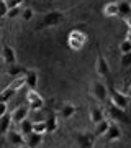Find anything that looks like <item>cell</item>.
<instances>
[{
  "label": "cell",
  "instance_id": "cell-22",
  "mask_svg": "<svg viewBox=\"0 0 131 148\" xmlns=\"http://www.w3.org/2000/svg\"><path fill=\"white\" fill-rule=\"evenodd\" d=\"M18 125H20V133L23 135V137L33 132V122H30L28 119H23Z\"/></svg>",
  "mask_w": 131,
  "mask_h": 148
},
{
  "label": "cell",
  "instance_id": "cell-4",
  "mask_svg": "<svg viewBox=\"0 0 131 148\" xmlns=\"http://www.w3.org/2000/svg\"><path fill=\"white\" fill-rule=\"evenodd\" d=\"M26 102H28V107L30 110H41L44 107V99H43L39 92H36V89H30L26 92Z\"/></svg>",
  "mask_w": 131,
  "mask_h": 148
},
{
  "label": "cell",
  "instance_id": "cell-32",
  "mask_svg": "<svg viewBox=\"0 0 131 148\" xmlns=\"http://www.w3.org/2000/svg\"><path fill=\"white\" fill-rule=\"evenodd\" d=\"M18 148H28V147H26L25 143H23V145H20V147H18Z\"/></svg>",
  "mask_w": 131,
  "mask_h": 148
},
{
  "label": "cell",
  "instance_id": "cell-28",
  "mask_svg": "<svg viewBox=\"0 0 131 148\" xmlns=\"http://www.w3.org/2000/svg\"><path fill=\"white\" fill-rule=\"evenodd\" d=\"M120 64L123 66V68H128L131 64V53H125V54H121V58H120Z\"/></svg>",
  "mask_w": 131,
  "mask_h": 148
},
{
  "label": "cell",
  "instance_id": "cell-21",
  "mask_svg": "<svg viewBox=\"0 0 131 148\" xmlns=\"http://www.w3.org/2000/svg\"><path fill=\"white\" fill-rule=\"evenodd\" d=\"M7 137H8V142L13 143V145H23V135L20 132H15V130H8L7 132Z\"/></svg>",
  "mask_w": 131,
  "mask_h": 148
},
{
  "label": "cell",
  "instance_id": "cell-25",
  "mask_svg": "<svg viewBox=\"0 0 131 148\" xmlns=\"http://www.w3.org/2000/svg\"><path fill=\"white\" fill-rule=\"evenodd\" d=\"M33 132L39 133V135H44V133H46V122H44V120L33 122Z\"/></svg>",
  "mask_w": 131,
  "mask_h": 148
},
{
  "label": "cell",
  "instance_id": "cell-27",
  "mask_svg": "<svg viewBox=\"0 0 131 148\" xmlns=\"http://www.w3.org/2000/svg\"><path fill=\"white\" fill-rule=\"evenodd\" d=\"M20 12H21V7H13V8H8L7 12V18H16V16H20Z\"/></svg>",
  "mask_w": 131,
  "mask_h": 148
},
{
  "label": "cell",
  "instance_id": "cell-1",
  "mask_svg": "<svg viewBox=\"0 0 131 148\" xmlns=\"http://www.w3.org/2000/svg\"><path fill=\"white\" fill-rule=\"evenodd\" d=\"M85 43H87V33L82 28L71 30V33H69V36H67V45L72 51H80L85 46Z\"/></svg>",
  "mask_w": 131,
  "mask_h": 148
},
{
  "label": "cell",
  "instance_id": "cell-8",
  "mask_svg": "<svg viewBox=\"0 0 131 148\" xmlns=\"http://www.w3.org/2000/svg\"><path fill=\"white\" fill-rule=\"evenodd\" d=\"M75 140L79 143V148H94L95 143V135L89 132H82L75 135Z\"/></svg>",
  "mask_w": 131,
  "mask_h": 148
},
{
  "label": "cell",
  "instance_id": "cell-3",
  "mask_svg": "<svg viewBox=\"0 0 131 148\" xmlns=\"http://www.w3.org/2000/svg\"><path fill=\"white\" fill-rule=\"evenodd\" d=\"M108 97H110L111 106L118 107V109L126 110V109H128V106H130V95L125 94V92H121V90L108 89Z\"/></svg>",
  "mask_w": 131,
  "mask_h": 148
},
{
  "label": "cell",
  "instance_id": "cell-23",
  "mask_svg": "<svg viewBox=\"0 0 131 148\" xmlns=\"http://www.w3.org/2000/svg\"><path fill=\"white\" fill-rule=\"evenodd\" d=\"M74 114H75V107H74L72 104H66V106L61 109V117H62V119H66V120H67V119H71Z\"/></svg>",
  "mask_w": 131,
  "mask_h": 148
},
{
  "label": "cell",
  "instance_id": "cell-15",
  "mask_svg": "<svg viewBox=\"0 0 131 148\" xmlns=\"http://www.w3.org/2000/svg\"><path fill=\"white\" fill-rule=\"evenodd\" d=\"M110 119H103V120H100L98 123H95V132H94V135H95V138L97 137H103L105 135V132L108 130V127H110Z\"/></svg>",
  "mask_w": 131,
  "mask_h": 148
},
{
  "label": "cell",
  "instance_id": "cell-14",
  "mask_svg": "<svg viewBox=\"0 0 131 148\" xmlns=\"http://www.w3.org/2000/svg\"><path fill=\"white\" fill-rule=\"evenodd\" d=\"M89 117H90V122H92V123H98L100 120L105 119V112H103L102 107H90Z\"/></svg>",
  "mask_w": 131,
  "mask_h": 148
},
{
  "label": "cell",
  "instance_id": "cell-6",
  "mask_svg": "<svg viewBox=\"0 0 131 148\" xmlns=\"http://www.w3.org/2000/svg\"><path fill=\"white\" fill-rule=\"evenodd\" d=\"M0 56H2V61L10 66V64H16V53L13 46L10 45H2V49H0Z\"/></svg>",
  "mask_w": 131,
  "mask_h": 148
},
{
  "label": "cell",
  "instance_id": "cell-16",
  "mask_svg": "<svg viewBox=\"0 0 131 148\" xmlns=\"http://www.w3.org/2000/svg\"><path fill=\"white\" fill-rule=\"evenodd\" d=\"M102 13L103 16H118V3L116 2H108V3H105L103 8H102Z\"/></svg>",
  "mask_w": 131,
  "mask_h": 148
},
{
  "label": "cell",
  "instance_id": "cell-24",
  "mask_svg": "<svg viewBox=\"0 0 131 148\" xmlns=\"http://www.w3.org/2000/svg\"><path fill=\"white\" fill-rule=\"evenodd\" d=\"M118 49H120V53H121V54H125V53H131V40H130V33H128V35H126V38L120 43Z\"/></svg>",
  "mask_w": 131,
  "mask_h": 148
},
{
  "label": "cell",
  "instance_id": "cell-2",
  "mask_svg": "<svg viewBox=\"0 0 131 148\" xmlns=\"http://www.w3.org/2000/svg\"><path fill=\"white\" fill-rule=\"evenodd\" d=\"M66 21V16L61 13V12L54 10V12H49L46 15L43 16V20L38 23V28L36 30H43V28H52V27H59L61 23Z\"/></svg>",
  "mask_w": 131,
  "mask_h": 148
},
{
  "label": "cell",
  "instance_id": "cell-19",
  "mask_svg": "<svg viewBox=\"0 0 131 148\" xmlns=\"http://www.w3.org/2000/svg\"><path fill=\"white\" fill-rule=\"evenodd\" d=\"M25 71L26 69L25 68H21V66H18V64H10L8 66V69H7V74L10 76V77H21L23 74H25Z\"/></svg>",
  "mask_w": 131,
  "mask_h": 148
},
{
  "label": "cell",
  "instance_id": "cell-20",
  "mask_svg": "<svg viewBox=\"0 0 131 148\" xmlns=\"http://www.w3.org/2000/svg\"><path fill=\"white\" fill-rule=\"evenodd\" d=\"M10 125H12V119H10L8 112L3 114V115H0V133H7L10 130Z\"/></svg>",
  "mask_w": 131,
  "mask_h": 148
},
{
  "label": "cell",
  "instance_id": "cell-26",
  "mask_svg": "<svg viewBox=\"0 0 131 148\" xmlns=\"http://www.w3.org/2000/svg\"><path fill=\"white\" fill-rule=\"evenodd\" d=\"M20 16L23 18L25 21H30L35 16V12H33V8H30V7H26V8H21L20 12Z\"/></svg>",
  "mask_w": 131,
  "mask_h": 148
},
{
  "label": "cell",
  "instance_id": "cell-31",
  "mask_svg": "<svg viewBox=\"0 0 131 148\" xmlns=\"http://www.w3.org/2000/svg\"><path fill=\"white\" fill-rule=\"evenodd\" d=\"M7 102H0V115H3V114H7Z\"/></svg>",
  "mask_w": 131,
  "mask_h": 148
},
{
  "label": "cell",
  "instance_id": "cell-5",
  "mask_svg": "<svg viewBox=\"0 0 131 148\" xmlns=\"http://www.w3.org/2000/svg\"><path fill=\"white\" fill-rule=\"evenodd\" d=\"M90 90H92V95L98 102H105L108 99V87L103 82H100V81H95L92 84V87H90Z\"/></svg>",
  "mask_w": 131,
  "mask_h": 148
},
{
  "label": "cell",
  "instance_id": "cell-33",
  "mask_svg": "<svg viewBox=\"0 0 131 148\" xmlns=\"http://www.w3.org/2000/svg\"><path fill=\"white\" fill-rule=\"evenodd\" d=\"M105 148H110V147H105Z\"/></svg>",
  "mask_w": 131,
  "mask_h": 148
},
{
  "label": "cell",
  "instance_id": "cell-9",
  "mask_svg": "<svg viewBox=\"0 0 131 148\" xmlns=\"http://www.w3.org/2000/svg\"><path fill=\"white\" fill-rule=\"evenodd\" d=\"M28 112H30V107L28 106H18L15 110L10 114L12 123H20L23 119H28Z\"/></svg>",
  "mask_w": 131,
  "mask_h": 148
},
{
  "label": "cell",
  "instance_id": "cell-30",
  "mask_svg": "<svg viewBox=\"0 0 131 148\" xmlns=\"http://www.w3.org/2000/svg\"><path fill=\"white\" fill-rule=\"evenodd\" d=\"M5 2H7V7L8 8H13V7H21V3L25 0H5Z\"/></svg>",
  "mask_w": 131,
  "mask_h": 148
},
{
  "label": "cell",
  "instance_id": "cell-17",
  "mask_svg": "<svg viewBox=\"0 0 131 148\" xmlns=\"http://www.w3.org/2000/svg\"><path fill=\"white\" fill-rule=\"evenodd\" d=\"M118 3V16H123V18H130L131 13V7L128 0H121V2H116Z\"/></svg>",
  "mask_w": 131,
  "mask_h": 148
},
{
  "label": "cell",
  "instance_id": "cell-13",
  "mask_svg": "<svg viewBox=\"0 0 131 148\" xmlns=\"http://www.w3.org/2000/svg\"><path fill=\"white\" fill-rule=\"evenodd\" d=\"M23 79H25V86H28L30 89H36L38 86V74L33 69H26L23 74Z\"/></svg>",
  "mask_w": 131,
  "mask_h": 148
},
{
  "label": "cell",
  "instance_id": "cell-12",
  "mask_svg": "<svg viewBox=\"0 0 131 148\" xmlns=\"http://www.w3.org/2000/svg\"><path fill=\"white\" fill-rule=\"evenodd\" d=\"M108 115H110L113 120H118V122H121V123H126V122H128V114H126V110L118 109V107H115V106L108 107Z\"/></svg>",
  "mask_w": 131,
  "mask_h": 148
},
{
  "label": "cell",
  "instance_id": "cell-34",
  "mask_svg": "<svg viewBox=\"0 0 131 148\" xmlns=\"http://www.w3.org/2000/svg\"><path fill=\"white\" fill-rule=\"evenodd\" d=\"M0 27H2V23H0Z\"/></svg>",
  "mask_w": 131,
  "mask_h": 148
},
{
  "label": "cell",
  "instance_id": "cell-18",
  "mask_svg": "<svg viewBox=\"0 0 131 148\" xmlns=\"http://www.w3.org/2000/svg\"><path fill=\"white\" fill-rule=\"evenodd\" d=\"M46 133H52V132H56L59 127V122H58V117L54 115V114H51V115L48 117L46 120Z\"/></svg>",
  "mask_w": 131,
  "mask_h": 148
},
{
  "label": "cell",
  "instance_id": "cell-11",
  "mask_svg": "<svg viewBox=\"0 0 131 148\" xmlns=\"http://www.w3.org/2000/svg\"><path fill=\"white\" fill-rule=\"evenodd\" d=\"M43 142V135H39V133H28V135H25L23 137V143H25L28 148H38L39 145H41Z\"/></svg>",
  "mask_w": 131,
  "mask_h": 148
},
{
  "label": "cell",
  "instance_id": "cell-10",
  "mask_svg": "<svg viewBox=\"0 0 131 148\" xmlns=\"http://www.w3.org/2000/svg\"><path fill=\"white\" fill-rule=\"evenodd\" d=\"M103 137H105L107 142H116V140H120L121 138V128L118 127V123L110 122V127H108V130L105 132Z\"/></svg>",
  "mask_w": 131,
  "mask_h": 148
},
{
  "label": "cell",
  "instance_id": "cell-7",
  "mask_svg": "<svg viewBox=\"0 0 131 148\" xmlns=\"http://www.w3.org/2000/svg\"><path fill=\"white\" fill-rule=\"evenodd\" d=\"M95 71L98 76L102 77H108L110 76V66H108V61L105 59V56L102 53H98L97 56V61H95Z\"/></svg>",
  "mask_w": 131,
  "mask_h": 148
},
{
  "label": "cell",
  "instance_id": "cell-29",
  "mask_svg": "<svg viewBox=\"0 0 131 148\" xmlns=\"http://www.w3.org/2000/svg\"><path fill=\"white\" fill-rule=\"evenodd\" d=\"M8 12V7H7V2L5 0H0V18H3Z\"/></svg>",
  "mask_w": 131,
  "mask_h": 148
}]
</instances>
